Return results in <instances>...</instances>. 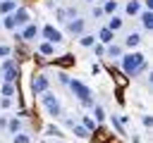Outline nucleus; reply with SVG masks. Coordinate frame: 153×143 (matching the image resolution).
<instances>
[{"mask_svg":"<svg viewBox=\"0 0 153 143\" xmlns=\"http://www.w3.org/2000/svg\"><path fill=\"white\" fill-rule=\"evenodd\" d=\"M120 67L127 76H136L139 72L146 69V55L143 52H127L120 57Z\"/></svg>","mask_w":153,"mask_h":143,"instance_id":"1","label":"nucleus"},{"mask_svg":"<svg viewBox=\"0 0 153 143\" xmlns=\"http://www.w3.org/2000/svg\"><path fill=\"white\" fill-rule=\"evenodd\" d=\"M69 91L74 93V98L84 105V107H93V95H91V88L84 83V81H79V79H69Z\"/></svg>","mask_w":153,"mask_h":143,"instance_id":"2","label":"nucleus"},{"mask_svg":"<svg viewBox=\"0 0 153 143\" xmlns=\"http://www.w3.org/2000/svg\"><path fill=\"white\" fill-rule=\"evenodd\" d=\"M41 102L45 105V110H48L50 117H60V114H62V107H60V100H57L55 93H50V91L41 93Z\"/></svg>","mask_w":153,"mask_h":143,"instance_id":"3","label":"nucleus"},{"mask_svg":"<svg viewBox=\"0 0 153 143\" xmlns=\"http://www.w3.org/2000/svg\"><path fill=\"white\" fill-rule=\"evenodd\" d=\"M41 36L45 38V43H50V45H57V43H62V33L53 26V24H45L43 29H41Z\"/></svg>","mask_w":153,"mask_h":143,"instance_id":"4","label":"nucleus"},{"mask_svg":"<svg viewBox=\"0 0 153 143\" xmlns=\"http://www.w3.org/2000/svg\"><path fill=\"white\" fill-rule=\"evenodd\" d=\"M48 83H50V79H48L45 74H33V79H31V91H33V95L45 93V91H48Z\"/></svg>","mask_w":153,"mask_h":143,"instance_id":"5","label":"nucleus"},{"mask_svg":"<svg viewBox=\"0 0 153 143\" xmlns=\"http://www.w3.org/2000/svg\"><path fill=\"white\" fill-rule=\"evenodd\" d=\"M12 19H14V29H24L29 24V10L26 7H17L12 12Z\"/></svg>","mask_w":153,"mask_h":143,"instance_id":"6","label":"nucleus"},{"mask_svg":"<svg viewBox=\"0 0 153 143\" xmlns=\"http://www.w3.org/2000/svg\"><path fill=\"white\" fill-rule=\"evenodd\" d=\"M67 29H69V33H74V36H81V33H84V29H86V19H81V17L67 19Z\"/></svg>","mask_w":153,"mask_h":143,"instance_id":"7","label":"nucleus"},{"mask_svg":"<svg viewBox=\"0 0 153 143\" xmlns=\"http://www.w3.org/2000/svg\"><path fill=\"white\" fill-rule=\"evenodd\" d=\"M36 36H38V26H36V24H31V21H29V24L24 26V31L19 33V38H22V41H33Z\"/></svg>","mask_w":153,"mask_h":143,"instance_id":"8","label":"nucleus"},{"mask_svg":"<svg viewBox=\"0 0 153 143\" xmlns=\"http://www.w3.org/2000/svg\"><path fill=\"white\" fill-rule=\"evenodd\" d=\"M96 41L100 43V45H110V43H115V33L112 31H108L105 26L98 31V36H96Z\"/></svg>","mask_w":153,"mask_h":143,"instance_id":"9","label":"nucleus"},{"mask_svg":"<svg viewBox=\"0 0 153 143\" xmlns=\"http://www.w3.org/2000/svg\"><path fill=\"white\" fill-rule=\"evenodd\" d=\"M105 55H108L110 60H120V57L124 55V48L117 45V43H110V45H105Z\"/></svg>","mask_w":153,"mask_h":143,"instance_id":"10","label":"nucleus"},{"mask_svg":"<svg viewBox=\"0 0 153 143\" xmlns=\"http://www.w3.org/2000/svg\"><path fill=\"white\" fill-rule=\"evenodd\" d=\"M139 19H141V26H143L146 31H151V29H153V12L141 10V12H139Z\"/></svg>","mask_w":153,"mask_h":143,"instance_id":"11","label":"nucleus"},{"mask_svg":"<svg viewBox=\"0 0 153 143\" xmlns=\"http://www.w3.org/2000/svg\"><path fill=\"white\" fill-rule=\"evenodd\" d=\"M122 26H124V19H122V17H117V14H112V17L108 19V24H105V29H108V31H112V33H115V31H120Z\"/></svg>","mask_w":153,"mask_h":143,"instance_id":"12","label":"nucleus"},{"mask_svg":"<svg viewBox=\"0 0 153 143\" xmlns=\"http://www.w3.org/2000/svg\"><path fill=\"white\" fill-rule=\"evenodd\" d=\"M124 12H127L129 17H139V12H141V0H127Z\"/></svg>","mask_w":153,"mask_h":143,"instance_id":"13","label":"nucleus"},{"mask_svg":"<svg viewBox=\"0 0 153 143\" xmlns=\"http://www.w3.org/2000/svg\"><path fill=\"white\" fill-rule=\"evenodd\" d=\"M17 10V0H0V14H12Z\"/></svg>","mask_w":153,"mask_h":143,"instance_id":"14","label":"nucleus"},{"mask_svg":"<svg viewBox=\"0 0 153 143\" xmlns=\"http://www.w3.org/2000/svg\"><path fill=\"white\" fill-rule=\"evenodd\" d=\"M139 43H141V33H139V31L127 33V38H124V48H136Z\"/></svg>","mask_w":153,"mask_h":143,"instance_id":"15","label":"nucleus"},{"mask_svg":"<svg viewBox=\"0 0 153 143\" xmlns=\"http://www.w3.org/2000/svg\"><path fill=\"white\" fill-rule=\"evenodd\" d=\"M103 14H115L117 10H120V2L117 0H103Z\"/></svg>","mask_w":153,"mask_h":143,"instance_id":"16","label":"nucleus"},{"mask_svg":"<svg viewBox=\"0 0 153 143\" xmlns=\"http://www.w3.org/2000/svg\"><path fill=\"white\" fill-rule=\"evenodd\" d=\"M5 126H7V131L14 136V133H19V131H22V119L12 117V119H7V124H5Z\"/></svg>","mask_w":153,"mask_h":143,"instance_id":"17","label":"nucleus"},{"mask_svg":"<svg viewBox=\"0 0 153 143\" xmlns=\"http://www.w3.org/2000/svg\"><path fill=\"white\" fill-rule=\"evenodd\" d=\"M81 126L88 131V133H93L96 129H98V124H96V119L93 117H88V114H84V119H81Z\"/></svg>","mask_w":153,"mask_h":143,"instance_id":"18","label":"nucleus"},{"mask_svg":"<svg viewBox=\"0 0 153 143\" xmlns=\"http://www.w3.org/2000/svg\"><path fill=\"white\" fill-rule=\"evenodd\" d=\"M79 43H81L84 48H93L98 41H96V36H91V33H81V36H79Z\"/></svg>","mask_w":153,"mask_h":143,"instance_id":"19","label":"nucleus"},{"mask_svg":"<svg viewBox=\"0 0 153 143\" xmlns=\"http://www.w3.org/2000/svg\"><path fill=\"white\" fill-rule=\"evenodd\" d=\"M38 52H41V55H45V57H50V55H55V45H50V43H45V41H43V43L38 45Z\"/></svg>","mask_w":153,"mask_h":143,"instance_id":"20","label":"nucleus"},{"mask_svg":"<svg viewBox=\"0 0 153 143\" xmlns=\"http://www.w3.org/2000/svg\"><path fill=\"white\" fill-rule=\"evenodd\" d=\"M91 110H93V119H96V124H98V122H103V119H105V110H103V107H100V105H93V107H91Z\"/></svg>","mask_w":153,"mask_h":143,"instance_id":"21","label":"nucleus"},{"mask_svg":"<svg viewBox=\"0 0 153 143\" xmlns=\"http://www.w3.org/2000/svg\"><path fill=\"white\" fill-rule=\"evenodd\" d=\"M72 131H74V136H79V138H88V136H91L81 124H72Z\"/></svg>","mask_w":153,"mask_h":143,"instance_id":"22","label":"nucleus"},{"mask_svg":"<svg viewBox=\"0 0 153 143\" xmlns=\"http://www.w3.org/2000/svg\"><path fill=\"white\" fill-rule=\"evenodd\" d=\"M12 143H31V136H29V133H24V131H19V133H14V136H12Z\"/></svg>","mask_w":153,"mask_h":143,"instance_id":"23","label":"nucleus"},{"mask_svg":"<svg viewBox=\"0 0 153 143\" xmlns=\"http://www.w3.org/2000/svg\"><path fill=\"white\" fill-rule=\"evenodd\" d=\"M12 95H14V83H2V98L12 100Z\"/></svg>","mask_w":153,"mask_h":143,"instance_id":"24","label":"nucleus"},{"mask_svg":"<svg viewBox=\"0 0 153 143\" xmlns=\"http://www.w3.org/2000/svg\"><path fill=\"white\" fill-rule=\"evenodd\" d=\"M10 55H12V48H10V45H0V57L5 60V57H10Z\"/></svg>","mask_w":153,"mask_h":143,"instance_id":"25","label":"nucleus"},{"mask_svg":"<svg viewBox=\"0 0 153 143\" xmlns=\"http://www.w3.org/2000/svg\"><path fill=\"white\" fill-rule=\"evenodd\" d=\"M93 52H96L98 57H103V55H105V45H100V43H96V45H93Z\"/></svg>","mask_w":153,"mask_h":143,"instance_id":"26","label":"nucleus"},{"mask_svg":"<svg viewBox=\"0 0 153 143\" xmlns=\"http://www.w3.org/2000/svg\"><path fill=\"white\" fill-rule=\"evenodd\" d=\"M110 122H112V126H115V129H117L120 133H124V129H122V124H120V119H117L115 114H112V119H110Z\"/></svg>","mask_w":153,"mask_h":143,"instance_id":"27","label":"nucleus"},{"mask_svg":"<svg viewBox=\"0 0 153 143\" xmlns=\"http://www.w3.org/2000/svg\"><path fill=\"white\" fill-rule=\"evenodd\" d=\"M45 133L48 136H60V129L57 126H45Z\"/></svg>","mask_w":153,"mask_h":143,"instance_id":"28","label":"nucleus"},{"mask_svg":"<svg viewBox=\"0 0 153 143\" xmlns=\"http://www.w3.org/2000/svg\"><path fill=\"white\" fill-rule=\"evenodd\" d=\"M7 107H12V100L10 98H0V110H7Z\"/></svg>","mask_w":153,"mask_h":143,"instance_id":"29","label":"nucleus"},{"mask_svg":"<svg viewBox=\"0 0 153 143\" xmlns=\"http://www.w3.org/2000/svg\"><path fill=\"white\" fill-rule=\"evenodd\" d=\"M91 17H93V19H100V17H103V10H100V7H93Z\"/></svg>","mask_w":153,"mask_h":143,"instance_id":"30","label":"nucleus"},{"mask_svg":"<svg viewBox=\"0 0 153 143\" xmlns=\"http://www.w3.org/2000/svg\"><path fill=\"white\" fill-rule=\"evenodd\" d=\"M91 74H100V64L93 62V64H91Z\"/></svg>","mask_w":153,"mask_h":143,"instance_id":"31","label":"nucleus"},{"mask_svg":"<svg viewBox=\"0 0 153 143\" xmlns=\"http://www.w3.org/2000/svg\"><path fill=\"white\" fill-rule=\"evenodd\" d=\"M141 122H143V126H151V124H153V119H151L148 114H143V119H141Z\"/></svg>","mask_w":153,"mask_h":143,"instance_id":"32","label":"nucleus"},{"mask_svg":"<svg viewBox=\"0 0 153 143\" xmlns=\"http://www.w3.org/2000/svg\"><path fill=\"white\" fill-rule=\"evenodd\" d=\"M86 2H91V5H93V2H96V0H86Z\"/></svg>","mask_w":153,"mask_h":143,"instance_id":"33","label":"nucleus"}]
</instances>
